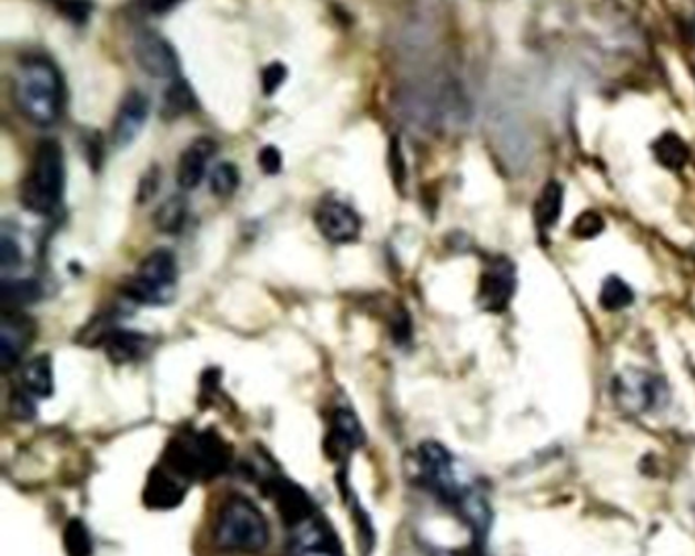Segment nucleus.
<instances>
[{"mask_svg": "<svg viewBox=\"0 0 695 556\" xmlns=\"http://www.w3.org/2000/svg\"><path fill=\"white\" fill-rule=\"evenodd\" d=\"M66 100L62 74L48 58H27L14 74V102L29 123L50 127L60 119Z\"/></svg>", "mask_w": 695, "mask_h": 556, "instance_id": "f257e3e1", "label": "nucleus"}, {"mask_svg": "<svg viewBox=\"0 0 695 556\" xmlns=\"http://www.w3.org/2000/svg\"><path fill=\"white\" fill-rule=\"evenodd\" d=\"M214 540L236 555H258L270 543V524L245 495L226 497L214 524Z\"/></svg>", "mask_w": 695, "mask_h": 556, "instance_id": "f03ea898", "label": "nucleus"}, {"mask_svg": "<svg viewBox=\"0 0 695 556\" xmlns=\"http://www.w3.org/2000/svg\"><path fill=\"white\" fill-rule=\"evenodd\" d=\"M231 453L216 433H182L165 448L163 465L180 473L187 482H209L223 473Z\"/></svg>", "mask_w": 695, "mask_h": 556, "instance_id": "7ed1b4c3", "label": "nucleus"}, {"mask_svg": "<svg viewBox=\"0 0 695 556\" xmlns=\"http://www.w3.org/2000/svg\"><path fill=\"white\" fill-rule=\"evenodd\" d=\"M63 182L66 165L60 143L53 139L41 141L21 185L23 206L36 214H50L62 200Z\"/></svg>", "mask_w": 695, "mask_h": 556, "instance_id": "20e7f679", "label": "nucleus"}, {"mask_svg": "<svg viewBox=\"0 0 695 556\" xmlns=\"http://www.w3.org/2000/svg\"><path fill=\"white\" fill-rule=\"evenodd\" d=\"M178 263L168 249H158L139 263L135 275L124 285V294L137 304L162 306L175 294Z\"/></svg>", "mask_w": 695, "mask_h": 556, "instance_id": "39448f33", "label": "nucleus"}, {"mask_svg": "<svg viewBox=\"0 0 695 556\" xmlns=\"http://www.w3.org/2000/svg\"><path fill=\"white\" fill-rule=\"evenodd\" d=\"M612 394L624 412L645 414L651 410L661 408L667 402V385L648 371L628 367L616 375L612 384Z\"/></svg>", "mask_w": 695, "mask_h": 556, "instance_id": "423d86ee", "label": "nucleus"}, {"mask_svg": "<svg viewBox=\"0 0 695 556\" xmlns=\"http://www.w3.org/2000/svg\"><path fill=\"white\" fill-rule=\"evenodd\" d=\"M292 556H345L331 524L316 512L290 526Z\"/></svg>", "mask_w": 695, "mask_h": 556, "instance_id": "0eeeda50", "label": "nucleus"}, {"mask_svg": "<svg viewBox=\"0 0 695 556\" xmlns=\"http://www.w3.org/2000/svg\"><path fill=\"white\" fill-rule=\"evenodd\" d=\"M133 55L139 68L158 80H175L178 78V55L168 39L158 33L143 31L133 41Z\"/></svg>", "mask_w": 695, "mask_h": 556, "instance_id": "6e6552de", "label": "nucleus"}, {"mask_svg": "<svg viewBox=\"0 0 695 556\" xmlns=\"http://www.w3.org/2000/svg\"><path fill=\"white\" fill-rule=\"evenodd\" d=\"M419 461L423 471L424 482L435 489L436 494L451 504L460 502L461 489L453 471V458L447 448L439 443H424L419 448Z\"/></svg>", "mask_w": 695, "mask_h": 556, "instance_id": "1a4fd4ad", "label": "nucleus"}, {"mask_svg": "<svg viewBox=\"0 0 695 556\" xmlns=\"http://www.w3.org/2000/svg\"><path fill=\"white\" fill-rule=\"evenodd\" d=\"M516 290L514 265L500 257L492 261L480 277V306L487 312H502L508 309L510 300Z\"/></svg>", "mask_w": 695, "mask_h": 556, "instance_id": "9d476101", "label": "nucleus"}, {"mask_svg": "<svg viewBox=\"0 0 695 556\" xmlns=\"http://www.w3.org/2000/svg\"><path fill=\"white\" fill-rule=\"evenodd\" d=\"M190 482L180 473L160 463L153 467L143 489V504L151 509H174L184 502Z\"/></svg>", "mask_w": 695, "mask_h": 556, "instance_id": "9b49d317", "label": "nucleus"}, {"mask_svg": "<svg viewBox=\"0 0 695 556\" xmlns=\"http://www.w3.org/2000/svg\"><path fill=\"white\" fill-rule=\"evenodd\" d=\"M316 226L331 243H351L360 236L361 219L357 212L341 200H324L314 214Z\"/></svg>", "mask_w": 695, "mask_h": 556, "instance_id": "f8f14e48", "label": "nucleus"}, {"mask_svg": "<svg viewBox=\"0 0 695 556\" xmlns=\"http://www.w3.org/2000/svg\"><path fill=\"white\" fill-rule=\"evenodd\" d=\"M150 117V102L139 92H127L123 102L119 104V111L112 119L111 139L114 148H129L143 131V124Z\"/></svg>", "mask_w": 695, "mask_h": 556, "instance_id": "ddd939ff", "label": "nucleus"}, {"mask_svg": "<svg viewBox=\"0 0 695 556\" xmlns=\"http://www.w3.org/2000/svg\"><path fill=\"white\" fill-rule=\"evenodd\" d=\"M363 431L355 414L348 408H336L331 416V431L324 441V451L336 463L348 461L349 455L363 445Z\"/></svg>", "mask_w": 695, "mask_h": 556, "instance_id": "4468645a", "label": "nucleus"}, {"mask_svg": "<svg viewBox=\"0 0 695 556\" xmlns=\"http://www.w3.org/2000/svg\"><path fill=\"white\" fill-rule=\"evenodd\" d=\"M33 322L19 312H4L0 321V363L9 371L23 357L27 346L33 341Z\"/></svg>", "mask_w": 695, "mask_h": 556, "instance_id": "2eb2a0df", "label": "nucleus"}, {"mask_svg": "<svg viewBox=\"0 0 695 556\" xmlns=\"http://www.w3.org/2000/svg\"><path fill=\"white\" fill-rule=\"evenodd\" d=\"M214 151H216V143L209 137L197 139L184 149L175 168V180L182 190H192L202 182Z\"/></svg>", "mask_w": 695, "mask_h": 556, "instance_id": "dca6fc26", "label": "nucleus"}, {"mask_svg": "<svg viewBox=\"0 0 695 556\" xmlns=\"http://www.w3.org/2000/svg\"><path fill=\"white\" fill-rule=\"evenodd\" d=\"M104 351L112 363H135L143 357L150 348V338L135 331H112L104 336Z\"/></svg>", "mask_w": 695, "mask_h": 556, "instance_id": "f3484780", "label": "nucleus"}, {"mask_svg": "<svg viewBox=\"0 0 695 556\" xmlns=\"http://www.w3.org/2000/svg\"><path fill=\"white\" fill-rule=\"evenodd\" d=\"M21 385L31 397H50L53 394V367L50 355L31 358L21 373Z\"/></svg>", "mask_w": 695, "mask_h": 556, "instance_id": "a211bd4d", "label": "nucleus"}, {"mask_svg": "<svg viewBox=\"0 0 695 556\" xmlns=\"http://www.w3.org/2000/svg\"><path fill=\"white\" fill-rule=\"evenodd\" d=\"M563 211V188L557 182H548L534 206V219L541 229H551L560 221Z\"/></svg>", "mask_w": 695, "mask_h": 556, "instance_id": "6ab92c4d", "label": "nucleus"}, {"mask_svg": "<svg viewBox=\"0 0 695 556\" xmlns=\"http://www.w3.org/2000/svg\"><path fill=\"white\" fill-rule=\"evenodd\" d=\"M653 151H655L658 163L665 165L667 170H673V172H679L689 161L687 143L675 133H665L661 139H657V143L653 145Z\"/></svg>", "mask_w": 695, "mask_h": 556, "instance_id": "aec40b11", "label": "nucleus"}, {"mask_svg": "<svg viewBox=\"0 0 695 556\" xmlns=\"http://www.w3.org/2000/svg\"><path fill=\"white\" fill-rule=\"evenodd\" d=\"M197 109V100L192 90L188 87L184 80L175 78L174 82L170 84V88L165 90L162 102V114L168 119H175V117H182Z\"/></svg>", "mask_w": 695, "mask_h": 556, "instance_id": "412c9836", "label": "nucleus"}, {"mask_svg": "<svg viewBox=\"0 0 695 556\" xmlns=\"http://www.w3.org/2000/svg\"><path fill=\"white\" fill-rule=\"evenodd\" d=\"M633 302V287L626 284L624 280H621V277H616V275L608 277L602 285V290H600V306L608 310V312L628 309Z\"/></svg>", "mask_w": 695, "mask_h": 556, "instance_id": "4be33fe9", "label": "nucleus"}, {"mask_svg": "<svg viewBox=\"0 0 695 556\" xmlns=\"http://www.w3.org/2000/svg\"><path fill=\"white\" fill-rule=\"evenodd\" d=\"M63 550L68 556L92 555V538L82 519H70L63 528Z\"/></svg>", "mask_w": 695, "mask_h": 556, "instance_id": "5701e85b", "label": "nucleus"}, {"mask_svg": "<svg viewBox=\"0 0 695 556\" xmlns=\"http://www.w3.org/2000/svg\"><path fill=\"white\" fill-rule=\"evenodd\" d=\"M184 219H187V202L180 196H174V199L165 200L158 209L153 223L162 233H178L184 224Z\"/></svg>", "mask_w": 695, "mask_h": 556, "instance_id": "b1692460", "label": "nucleus"}, {"mask_svg": "<svg viewBox=\"0 0 695 556\" xmlns=\"http://www.w3.org/2000/svg\"><path fill=\"white\" fill-rule=\"evenodd\" d=\"M239 188V172L233 163H221L211 175V190L214 196H231Z\"/></svg>", "mask_w": 695, "mask_h": 556, "instance_id": "393cba45", "label": "nucleus"}, {"mask_svg": "<svg viewBox=\"0 0 695 556\" xmlns=\"http://www.w3.org/2000/svg\"><path fill=\"white\" fill-rule=\"evenodd\" d=\"M38 296V284H36V282H29V280L4 282V285H2V300H4V304H9V306H19V304L33 302Z\"/></svg>", "mask_w": 695, "mask_h": 556, "instance_id": "a878e982", "label": "nucleus"}, {"mask_svg": "<svg viewBox=\"0 0 695 556\" xmlns=\"http://www.w3.org/2000/svg\"><path fill=\"white\" fill-rule=\"evenodd\" d=\"M604 219L596 211H585L573 223V235L580 239H594L604 231Z\"/></svg>", "mask_w": 695, "mask_h": 556, "instance_id": "bb28decb", "label": "nucleus"}, {"mask_svg": "<svg viewBox=\"0 0 695 556\" xmlns=\"http://www.w3.org/2000/svg\"><path fill=\"white\" fill-rule=\"evenodd\" d=\"M288 70L284 63L273 62L263 70V74H261V88H263V92L268 94V97H272L275 90H280L282 84L286 82Z\"/></svg>", "mask_w": 695, "mask_h": 556, "instance_id": "cd10ccee", "label": "nucleus"}, {"mask_svg": "<svg viewBox=\"0 0 695 556\" xmlns=\"http://www.w3.org/2000/svg\"><path fill=\"white\" fill-rule=\"evenodd\" d=\"M21 263V249L9 235L0 236V267L2 272H9Z\"/></svg>", "mask_w": 695, "mask_h": 556, "instance_id": "c85d7f7f", "label": "nucleus"}, {"mask_svg": "<svg viewBox=\"0 0 695 556\" xmlns=\"http://www.w3.org/2000/svg\"><path fill=\"white\" fill-rule=\"evenodd\" d=\"M182 0H135L137 7L141 13L151 14V17H162L170 11H174L175 7Z\"/></svg>", "mask_w": 695, "mask_h": 556, "instance_id": "c756f323", "label": "nucleus"}, {"mask_svg": "<svg viewBox=\"0 0 695 556\" xmlns=\"http://www.w3.org/2000/svg\"><path fill=\"white\" fill-rule=\"evenodd\" d=\"M260 168L268 175H275V173L282 170V153L278 149L263 148L260 153Z\"/></svg>", "mask_w": 695, "mask_h": 556, "instance_id": "7c9ffc66", "label": "nucleus"}]
</instances>
